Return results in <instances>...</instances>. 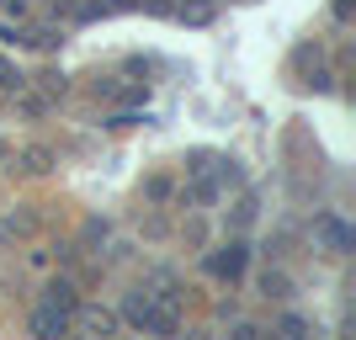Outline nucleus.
<instances>
[{"label": "nucleus", "mask_w": 356, "mask_h": 340, "mask_svg": "<svg viewBox=\"0 0 356 340\" xmlns=\"http://www.w3.org/2000/svg\"><path fill=\"white\" fill-rule=\"evenodd\" d=\"M165 293H149V287H134L122 298V319L138 325L144 335H176L181 330V298L170 293V277H160Z\"/></svg>", "instance_id": "obj_1"}, {"label": "nucleus", "mask_w": 356, "mask_h": 340, "mask_svg": "<svg viewBox=\"0 0 356 340\" xmlns=\"http://www.w3.org/2000/svg\"><path fill=\"white\" fill-rule=\"evenodd\" d=\"M314 229H319V239H325L335 255H351V250H356V229H351L346 218H335V213H319V223H314Z\"/></svg>", "instance_id": "obj_2"}, {"label": "nucleus", "mask_w": 356, "mask_h": 340, "mask_svg": "<svg viewBox=\"0 0 356 340\" xmlns=\"http://www.w3.org/2000/svg\"><path fill=\"white\" fill-rule=\"evenodd\" d=\"M245 266H250V250H245L239 239H234V245H223L218 255H208V271H213V277H229V282L245 277Z\"/></svg>", "instance_id": "obj_3"}, {"label": "nucleus", "mask_w": 356, "mask_h": 340, "mask_svg": "<svg viewBox=\"0 0 356 340\" xmlns=\"http://www.w3.org/2000/svg\"><path fill=\"white\" fill-rule=\"evenodd\" d=\"M74 319H70V309H59V303H43V309L32 314V335H64V330H70Z\"/></svg>", "instance_id": "obj_4"}, {"label": "nucleus", "mask_w": 356, "mask_h": 340, "mask_svg": "<svg viewBox=\"0 0 356 340\" xmlns=\"http://www.w3.org/2000/svg\"><path fill=\"white\" fill-rule=\"evenodd\" d=\"M70 319H80V325H86V330H96V335H112V330H118V319H112L106 309H80V303H74V314H70Z\"/></svg>", "instance_id": "obj_5"}, {"label": "nucleus", "mask_w": 356, "mask_h": 340, "mask_svg": "<svg viewBox=\"0 0 356 340\" xmlns=\"http://www.w3.org/2000/svg\"><path fill=\"white\" fill-rule=\"evenodd\" d=\"M43 303H59V309H70L74 314V303H80V298H74V287H70V282H54V287H43Z\"/></svg>", "instance_id": "obj_6"}, {"label": "nucleus", "mask_w": 356, "mask_h": 340, "mask_svg": "<svg viewBox=\"0 0 356 340\" xmlns=\"http://www.w3.org/2000/svg\"><path fill=\"white\" fill-rule=\"evenodd\" d=\"M0 90H22V74H16V64L0 59Z\"/></svg>", "instance_id": "obj_7"}, {"label": "nucleus", "mask_w": 356, "mask_h": 340, "mask_svg": "<svg viewBox=\"0 0 356 340\" xmlns=\"http://www.w3.org/2000/svg\"><path fill=\"white\" fill-rule=\"evenodd\" d=\"M261 287H266V298H287V277H271V271H266Z\"/></svg>", "instance_id": "obj_8"}, {"label": "nucleus", "mask_w": 356, "mask_h": 340, "mask_svg": "<svg viewBox=\"0 0 356 340\" xmlns=\"http://www.w3.org/2000/svg\"><path fill=\"white\" fill-rule=\"evenodd\" d=\"M27 170H48V149H27Z\"/></svg>", "instance_id": "obj_9"}, {"label": "nucleus", "mask_w": 356, "mask_h": 340, "mask_svg": "<svg viewBox=\"0 0 356 340\" xmlns=\"http://www.w3.org/2000/svg\"><path fill=\"white\" fill-rule=\"evenodd\" d=\"M335 16H341V22H351V0H335Z\"/></svg>", "instance_id": "obj_10"}]
</instances>
